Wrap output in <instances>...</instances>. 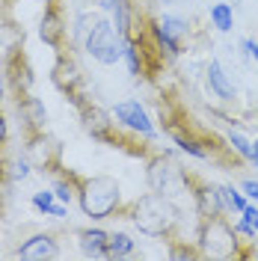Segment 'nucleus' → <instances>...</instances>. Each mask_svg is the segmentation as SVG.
I'll return each mask as SVG.
<instances>
[{"label":"nucleus","instance_id":"9","mask_svg":"<svg viewBox=\"0 0 258 261\" xmlns=\"http://www.w3.org/2000/svg\"><path fill=\"white\" fill-rule=\"evenodd\" d=\"M148 30L154 36V42L163 48L169 60H178L187 50V39H190V24L178 15H148Z\"/></svg>","mask_w":258,"mask_h":261},{"label":"nucleus","instance_id":"30","mask_svg":"<svg viewBox=\"0 0 258 261\" xmlns=\"http://www.w3.org/2000/svg\"><path fill=\"white\" fill-rule=\"evenodd\" d=\"M249 163H255V166H258V140L252 143V158H249Z\"/></svg>","mask_w":258,"mask_h":261},{"label":"nucleus","instance_id":"12","mask_svg":"<svg viewBox=\"0 0 258 261\" xmlns=\"http://www.w3.org/2000/svg\"><path fill=\"white\" fill-rule=\"evenodd\" d=\"M15 113H18V119H21V134H24V137L48 128V110H45V104L33 95V92L15 98Z\"/></svg>","mask_w":258,"mask_h":261},{"label":"nucleus","instance_id":"19","mask_svg":"<svg viewBox=\"0 0 258 261\" xmlns=\"http://www.w3.org/2000/svg\"><path fill=\"white\" fill-rule=\"evenodd\" d=\"M211 24L220 33L235 30V9H231L228 3H214V6H211Z\"/></svg>","mask_w":258,"mask_h":261},{"label":"nucleus","instance_id":"1","mask_svg":"<svg viewBox=\"0 0 258 261\" xmlns=\"http://www.w3.org/2000/svg\"><path fill=\"white\" fill-rule=\"evenodd\" d=\"M116 217H125L134 226L140 228V234H148V238H175L184 217H181V208L175 205V199L161 193H145L140 199H134L128 205H122Z\"/></svg>","mask_w":258,"mask_h":261},{"label":"nucleus","instance_id":"6","mask_svg":"<svg viewBox=\"0 0 258 261\" xmlns=\"http://www.w3.org/2000/svg\"><path fill=\"white\" fill-rule=\"evenodd\" d=\"M24 154H27V161L33 163V169L42 172V175H50V178H54V175H60L65 169L63 143H60L57 137H50L48 128L24 137Z\"/></svg>","mask_w":258,"mask_h":261},{"label":"nucleus","instance_id":"31","mask_svg":"<svg viewBox=\"0 0 258 261\" xmlns=\"http://www.w3.org/2000/svg\"><path fill=\"white\" fill-rule=\"evenodd\" d=\"M116 3H119V0H101V9H110V12H113Z\"/></svg>","mask_w":258,"mask_h":261},{"label":"nucleus","instance_id":"20","mask_svg":"<svg viewBox=\"0 0 258 261\" xmlns=\"http://www.w3.org/2000/svg\"><path fill=\"white\" fill-rule=\"evenodd\" d=\"M101 18H104L101 12H83V15H78V24H74V42H81V45H83L86 33L92 30Z\"/></svg>","mask_w":258,"mask_h":261},{"label":"nucleus","instance_id":"32","mask_svg":"<svg viewBox=\"0 0 258 261\" xmlns=\"http://www.w3.org/2000/svg\"><path fill=\"white\" fill-rule=\"evenodd\" d=\"M0 57H3V48H0Z\"/></svg>","mask_w":258,"mask_h":261},{"label":"nucleus","instance_id":"21","mask_svg":"<svg viewBox=\"0 0 258 261\" xmlns=\"http://www.w3.org/2000/svg\"><path fill=\"white\" fill-rule=\"evenodd\" d=\"M33 163L27 161V154H15V158H9V175L15 181H24L27 175H30Z\"/></svg>","mask_w":258,"mask_h":261},{"label":"nucleus","instance_id":"4","mask_svg":"<svg viewBox=\"0 0 258 261\" xmlns=\"http://www.w3.org/2000/svg\"><path fill=\"white\" fill-rule=\"evenodd\" d=\"M145 178L148 187L161 196H184L187 193V181H184V166L169 154V151H154L148 161H145Z\"/></svg>","mask_w":258,"mask_h":261},{"label":"nucleus","instance_id":"16","mask_svg":"<svg viewBox=\"0 0 258 261\" xmlns=\"http://www.w3.org/2000/svg\"><path fill=\"white\" fill-rule=\"evenodd\" d=\"M205 77H208L211 92L220 98V101H226V104H235V101H238V89H235V83L228 81L226 68L217 63V60H211V63H208V71H205Z\"/></svg>","mask_w":258,"mask_h":261},{"label":"nucleus","instance_id":"10","mask_svg":"<svg viewBox=\"0 0 258 261\" xmlns=\"http://www.w3.org/2000/svg\"><path fill=\"white\" fill-rule=\"evenodd\" d=\"M184 181H187V196L193 202L199 217H214V214H226L223 196H220V184H211L193 169H184Z\"/></svg>","mask_w":258,"mask_h":261},{"label":"nucleus","instance_id":"28","mask_svg":"<svg viewBox=\"0 0 258 261\" xmlns=\"http://www.w3.org/2000/svg\"><path fill=\"white\" fill-rule=\"evenodd\" d=\"M65 214H68V205L54 202V205H50V211H48V217H65Z\"/></svg>","mask_w":258,"mask_h":261},{"label":"nucleus","instance_id":"15","mask_svg":"<svg viewBox=\"0 0 258 261\" xmlns=\"http://www.w3.org/2000/svg\"><path fill=\"white\" fill-rule=\"evenodd\" d=\"M78 244L86 258H107L110 249V231L104 228H81L78 231Z\"/></svg>","mask_w":258,"mask_h":261},{"label":"nucleus","instance_id":"22","mask_svg":"<svg viewBox=\"0 0 258 261\" xmlns=\"http://www.w3.org/2000/svg\"><path fill=\"white\" fill-rule=\"evenodd\" d=\"M228 143L235 146V151L241 154L243 161H249V158H252V143H249V140L243 137L241 130H228Z\"/></svg>","mask_w":258,"mask_h":261},{"label":"nucleus","instance_id":"14","mask_svg":"<svg viewBox=\"0 0 258 261\" xmlns=\"http://www.w3.org/2000/svg\"><path fill=\"white\" fill-rule=\"evenodd\" d=\"M12 255H15V258H33V261L36 258H60V246H57V241H54V234L39 231V234L27 238Z\"/></svg>","mask_w":258,"mask_h":261},{"label":"nucleus","instance_id":"8","mask_svg":"<svg viewBox=\"0 0 258 261\" xmlns=\"http://www.w3.org/2000/svg\"><path fill=\"white\" fill-rule=\"evenodd\" d=\"M3 77H6V89L12 92V98L18 95H27L33 92V65H30V57H27V50H24V39H18L12 45H6L3 48Z\"/></svg>","mask_w":258,"mask_h":261},{"label":"nucleus","instance_id":"23","mask_svg":"<svg viewBox=\"0 0 258 261\" xmlns=\"http://www.w3.org/2000/svg\"><path fill=\"white\" fill-rule=\"evenodd\" d=\"M54 202H57V193H54V190H39V193H33V208H39L42 214H48Z\"/></svg>","mask_w":258,"mask_h":261},{"label":"nucleus","instance_id":"11","mask_svg":"<svg viewBox=\"0 0 258 261\" xmlns=\"http://www.w3.org/2000/svg\"><path fill=\"white\" fill-rule=\"evenodd\" d=\"M39 39H42L54 54L68 48V30H65L63 0H48V3H45V12H42V18H39Z\"/></svg>","mask_w":258,"mask_h":261},{"label":"nucleus","instance_id":"26","mask_svg":"<svg viewBox=\"0 0 258 261\" xmlns=\"http://www.w3.org/2000/svg\"><path fill=\"white\" fill-rule=\"evenodd\" d=\"M6 140H9V122H6V116L0 110V151L6 148Z\"/></svg>","mask_w":258,"mask_h":261},{"label":"nucleus","instance_id":"24","mask_svg":"<svg viewBox=\"0 0 258 261\" xmlns=\"http://www.w3.org/2000/svg\"><path fill=\"white\" fill-rule=\"evenodd\" d=\"M241 220H246L249 226L255 228V234H258V208H255V205H246V208H243V214H241Z\"/></svg>","mask_w":258,"mask_h":261},{"label":"nucleus","instance_id":"25","mask_svg":"<svg viewBox=\"0 0 258 261\" xmlns=\"http://www.w3.org/2000/svg\"><path fill=\"white\" fill-rule=\"evenodd\" d=\"M241 190L249 196V199H255V202H258V181L255 178H243L241 181Z\"/></svg>","mask_w":258,"mask_h":261},{"label":"nucleus","instance_id":"3","mask_svg":"<svg viewBox=\"0 0 258 261\" xmlns=\"http://www.w3.org/2000/svg\"><path fill=\"white\" fill-rule=\"evenodd\" d=\"M78 205L89 220H110L122 208V187L110 175H78Z\"/></svg>","mask_w":258,"mask_h":261},{"label":"nucleus","instance_id":"13","mask_svg":"<svg viewBox=\"0 0 258 261\" xmlns=\"http://www.w3.org/2000/svg\"><path fill=\"white\" fill-rule=\"evenodd\" d=\"M113 119L119 122V125H125V128H131V130H137V134H143V137H151V140H154V125H151V119H148V113L143 110L140 101H134V98L119 101V104L113 107Z\"/></svg>","mask_w":258,"mask_h":261},{"label":"nucleus","instance_id":"27","mask_svg":"<svg viewBox=\"0 0 258 261\" xmlns=\"http://www.w3.org/2000/svg\"><path fill=\"white\" fill-rule=\"evenodd\" d=\"M241 48L246 50V54H249V57H252V60L258 63V42H255V39H243V42H241Z\"/></svg>","mask_w":258,"mask_h":261},{"label":"nucleus","instance_id":"17","mask_svg":"<svg viewBox=\"0 0 258 261\" xmlns=\"http://www.w3.org/2000/svg\"><path fill=\"white\" fill-rule=\"evenodd\" d=\"M137 244L131 241V234L125 231H110V249H107V258H128L134 255Z\"/></svg>","mask_w":258,"mask_h":261},{"label":"nucleus","instance_id":"7","mask_svg":"<svg viewBox=\"0 0 258 261\" xmlns=\"http://www.w3.org/2000/svg\"><path fill=\"white\" fill-rule=\"evenodd\" d=\"M83 50H86L95 63L113 65V63H119V60L125 57V42H122L119 30L113 27V21L101 18L95 27L86 33V39H83Z\"/></svg>","mask_w":258,"mask_h":261},{"label":"nucleus","instance_id":"2","mask_svg":"<svg viewBox=\"0 0 258 261\" xmlns=\"http://www.w3.org/2000/svg\"><path fill=\"white\" fill-rule=\"evenodd\" d=\"M196 244L202 249V258H223V261H241L255 255V241L241 238V231L228 223L223 214L199 217V234Z\"/></svg>","mask_w":258,"mask_h":261},{"label":"nucleus","instance_id":"5","mask_svg":"<svg viewBox=\"0 0 258 261\" xmlns=\"http://www.w3.org/2000/svg\"><path fill=\"white\" fill-rule=\"evenodd\" d=\"M50 83L63 92L65 101H68L74 110L83 107L86 101H92V98H89V89H86V77H83L78 60L68 54V48L57 50V60L50 65Z\"/></svg>","mask_w":258,"mask_h":261},{"label":"nucleus","instance_id":"29","mask_svg":"<svg viewBox=\"0 0 258 261\" xmlns=\"http://www.w3.org/2000/svg\"><path fill=\"white\" fill-rule=\"evenodd\" d=\"M6 92H9V89H6V77H3V71H0V104H3Z\"/></svg>","mask_w":258,"mask_h":261},{"label":"nucleus","instance_id":"18","mask_svg":"<svg viewBox=\"0 0 258 261\" xmlns=\"http://www.w3.org/2000/svg\"><path fill=\"white\" fill-rule=\"evenodd\" d=\"M220 196H223L226 214H243V208H246V193L243 190H238L235 184H220Z\"/></svg>","mask_w":258,"mask_h":261}]
</instances>
